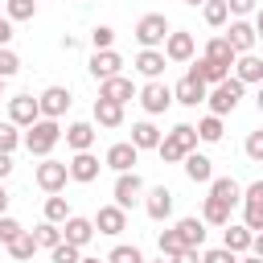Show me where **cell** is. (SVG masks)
I'll list each match as a JSON object with an SVG mask.
<instances>
[{"mask_svg": "<svg viewBox=\"0 0 263 263\" xmlns=\"http://www.w3.org/2000/svg\"><path fill=\"white\" fill-rule=\"evenodd\" d=\"M197 144H201V140H197V127H193V123H177L173 132H164V136H160L156 152H160V160H164V164H181Z\"/></svg>", "mask_w": 263, "mask_h": 263, "instance_id": "obj_1", "label": "cell"}, {"mask_svg": "<svg viewBox=\"0 0 263 263\" xmlns=\"http://www.w3.org/2000/svg\"><path fill=\"white\" fill-rule=\"evenodd\" d=\"M58 140H62V123L41 115L37 123H29V127H25V140H21V144H25L33 156H49V152L58 148Z\"/></svg>", "mask_w": 263, "mask_h": 263, "instance_id": "obj_2", "label": "cell"}, {"mask_svg": "<svg viewBox=\"0 0 263 263\" xmlns=\"http://www.w3.org/2000/svg\"><path fill=\"white\" fill-rule=\"evenodd\" d=\"M242 90H247V86H242L234 74H230V78H222L218 86H210V95H205V107H210V115H222V119H226V115H230V111L242 103Z\"/></svg>", "mask_w": 263, "mask_h": 263, "instance_id": "obj_3", "label": "cell"}, {"mask_svg": "<svg viewBox=\"0 0 263 263\" xmlns=\"http://www.w3.org/2000/svg\"><path fill=\"white\" fill-rule=\"evenodd\" d=\"M168 16L164 12H144L140 21H136V41H140V49H160L164 45V37H168Z\"/></svg>", "mask_w": 263, "mask_h": 263, "instance_id": "obj_4", "label": "cell"}, {"mask_svg": "<svg viewBox=\"0 0 263 263\" xmlns=\"http://www.w3.org/2000/svg\"><path fill=\"white\" fill-rule=\"evenodd\" d=\"M136 99H140L144 115H164V111L173 107V86H168L164 78H148V82L136 90Z\"/></svg>", "mask_w": 263, "mask_h": 263, "instance_id": "obj_5", "label": "cell"}, {"mask_svg": "<svg viewBox=\"0 0 263 263\" xmlns=\"http://www.w3.org/2000/svg\"><path fill=\"white\" fill-rule=\"evenodd\" d=\"M144 177L136 173V168H127V173H115V185H111V197H115V205H123V210H132V205H140L144 201Z\"/></svg>", "mask_w": 263, "mask_h": 263, "instance_id": "obj_6", "label": "cell"}, {"mask_svg": "<svg viewBox=\"0 0 263 263\" xmlns=\"http://www.w3.org/2000/svg\"><path fill=\"white\" fill-rule=\"evenodd\" d=\"M33 181H37V189H45V193H62V189H66V181H70V168H66V160L41 156V164H37Z\"/></svg>", "mask_w": 263, "mask_h": 263, "instance_id": "obj_7", "label": "cell"}, {"mask_svg": "<svg viewBox=\"0 0 263 263\" xmlns=\"http://www.w3.org/2000/svg\"><path fill=\"white\" fill-rule=\"evenodd\" d=\"M164 58L168 62H177V66H185V62H193V53H197V41H193V33L189 29H168V37H164Z\"/></svg>", "mask_w": 263, "mask_h": 263, "instance_id": "obj_8", "label": "cell"}, {"mask_svg": "<svg viewBox=\"0 0 263 263\" xmlns=\"http://www.w3.org/2000/svg\"><path fill=\"white\" fill-rule=\"evenodd\" d=\"M144 214L152 218V222H168L173 218V189L168 185H152V189H144Z\"/></svg>", "mask_w": 263, "mask_h": 263, "instance_id": "obj_9", "label": "cell"}, {"mask_svg": "<svg viewBox=\"0 0 263 263\" xmlns=\"http://www.w3.org/2000/svg\"><path fill=\"white\" fill-rule=\"evenodd\" d=\"M226 41H230V49L234 53H251L255 45H259V37H255V25L247 21V16H234V21H226V33H222Z\"/></svg>", "mask_w": 263, "mask_h": 263, "instance_id": "obj_10", "label": "cell"}, {"mask_svg": "<svg viewBox=\"0 0 263 263\" xmlns=\"http://www.w3.org/2000/svg\"><path fill=\"white\" fill-rule=\"evenodd\" d=\"M70 86H45L41 95H37V107H41V115L45 119H62L66 111H70Z\"/></svg>", "mask_w": 263, "mask_h": 263, "instance_id": "obj_11", "label": "cell"}, {"mask_svg": "<svg viewBox=\"0 0 263 263\" xmlns=\"http://www.w3.org/2000/svg\"><path fill=\"white\" fill-rule=\"evenodd\" d=\"M86 70H90V78H95V82L115 78V74H123V58H119L115 49H95V53H90V62H86Z\"/></svg>", "mask_w": 263, "mask_h": 263, "instance_id": "obj_12", "label": "cell"}, {"mask_svg": "<svg viewBox=\"0 0 263 263\" xmlns=\"http://www.w3.org/2000/svg\"><path fill=\"white\" fill-rule=\"evenodd\" d=\"M62 140H66L70 152H90L95 140H99V127H95L90 119H78V123H70V127L62 132Z\"/></svg>", "mask_w": 263, "mask_h": 263, "instance_id": "obj_13", "label": "cell"}, {"mask_svg": "<svg viewBox=\"0 0 263 263\" xmlns=\"http://www.w3.org/2000/svg\"><path fill=\"white\" fill-rule=\"evenodd\" d=\"M95 230L99 234H107V238H115V234H123L127 230V210L123 205H99V214H95Z\"/></svg>", "mask_w": 263, "mask_h": 263, "instance_id": "obj_14", "label": "cell"}, {"mask_svg": "<svg viewBox=\"0 0 263 263\" xmlns=\"http://www.w3.org/2000/svg\"><path fill=\"white\" fill-rule=\"evenodd\" d=\"M205 95H210V86H205L201 78H193V74H185V78L173 86V103H181V107H201Z\"/></svg>", "mask_w": 263, "mask_h": 263, "instance_id": "obj_15", "label": "cell"}, {"mask_svg": "<svg viewBox=\"0 0 263 263\" xmlns=\"http://www.w3.org/2000/svg\"><path fill=\"white\" fill-rule=\"evenodd\" d=\"M37 119H41V107H37L33 95H12V99H8V123L29 127V123H37Z\"/></svg>", "mask_w": 263, "mask_h": 263, "instance_id": "obj_16", "label": "cell"}, {"mask_svg": "<svg viewBox=\"0 0 263 263\" xmlns=\"http://www.w3.org/2000/svg\"><path fill=\"white\" fill-rule=\"evenodd\" d=\"M136 160H140V148H136L132 140H119V144H111V148H107V156H103V164H107V168H115V173H127V168H136Z\"/></svg>", "mask_w": 263, "mask_h": 263, "instance_id": "obj_17", "label": "cell"}, {"mask_svg": "<svg viewBox=\"0 0 263 263\" xmlns=\"http://www.w3.org/2000/svg\"><path fill=\"white\" fill-rule=\"evenodd\" d=\"M66 168H70V181H78V185H90L95 177H99V156L95 152H74L70 160H66Z\"/></svg>", "mask_w": 263, "mask_h": 263, "instance_id": "obj_18", "label": "cell"}, {"mask_svg": "<svg viewBox=\"0 0 263 263\" xmlns=\"http://www.w3.org/2000/svg\"><path fill=\"white\" fill-rule=\"evenodd\" d=\"M95 234H99V230H95V218H78V214H70V218L62 222V238H66V242H74L78 251H82Z\"/></svg>", "mask_w": 263, "mask_h": 263, "instance_id": "obj_19", "label": "cell"}, {"mask_svg": "<svg viewBox=\"0 0 263 263\" xmlns=\"http://www.w3.org/2000/svg\"><path fill=\"white\" fill-rule=\"evenodd\" d=\"M230 70H234V78H238L242 86H259V82H263V58H259L255 49H251V53H238Z\"/></svg>", "mask_w": 263, "mask_h": 263, "instance_id": "obj_20", "label": "cell"}, {"mask_svg": "<svg viewBox=\"0 0 263 263\" xmlns=\"http://www.w3.org/2000/svg\"><path fill=\"white\" fill-rule=\"evenodd\" d=\"M181 164H185V177H189L193 185H210V181H214V160H210L205 152H197V148H193Z\"/></svg>", "mask_w": 263, "mask_h": 263, "instance_id": "obj_21", "label": "cell"}, {"mask_svg": "<svg viewBox=\"0 0 263 263\" xmlns=\"http://www.w3.org/2000/svg\"><path fill=\"white\" fill-rule=\"evenodd\" d=\"M132 66H136V74H144V78H164L168 58H164V49H140Z\"/></svg>", "mask_w": 263, "mask_h": 263, "instance_id": "obj_22", "label": "cell"}, {"mask_svg": "<svg viewBox=\"0 0 263 263\" xmlns=\"http://www.w3.org/2000/svg\"><path fill=\"white\" fill-rule=\"evenodd\" d=\"M99 99L127 103V99H136V82H132V78H123V74H115V78H103V82H99Z\"/></svg>", "mask_w": 263, "mask_h": 263, "instance_id": "obj_23", "label": "cell"}, {"mask_svg": "<svg viewBox=\"0 0 263 263\" xmlns=\"http://www.w3.org/2000/svg\"><path fill=\"white\" fill-rule=\"evenodd\" d=\"M251 238H255V230H247L242 222H226V230H222V247L234 251V255H247L251 251Z\"/></svg>", "mask_w": 263, "mask_h": 263, "instance_id": "obj_24", "label": "cell"}, {"mask_svg": "<svg viewBox=\"0 0 263 263\" xmlns=\"http://www.w3.org/2000/svg\"><path fill=\"white\" fill-rule=\"evenodd\" d=\"M189 74H193V78H201L205 86H218L222 78H230V70H226V66H218V62H210V58H193V62H189Z\"/></svg>", "mask_w": 263, "mask_h": 263, "instance_id": "obj_25", "label": "cell"}, {"mask_svg": "<svg viewBox=\"0 0 263 263\" xmlns=\"http://www.w3.org/2000/svg\"><path fill=\"white\" fill-rule=\"evenodd\" d=\"M95 127H123V103L95 99Z\"/></svg>", "mask_w": 263, "mask_h": 263, "instance_id": "obj_26", "label": "cell"}, {"mask_svg": "<svg viewBox=\"0 0 263 263\" xmlns=\"http://www.w3.org/2000/svg\"><path fill=\"white\" fill-rule=\"evenodd\" d=\"M210 197H218V201H226V205L234 210V205L242 201V185H238L234 177H214V181H210Z\"/></svg>", "mask_w": 263, "mask_h": 263, "instance_id": "obj_27", "label": "cell"}, {"mask_svg": "<svg viewBox=\"0 0 263 263\" xmlns=\"http://www.w3.org/2000/svg\"><path fill=\"white\" fill-rule=\"evenodd\" d=\"M201 58H210V62H218V66H226V70H230L238 53H234V49H230V41L218 33V37H210V41H205V53H201Z\"/></svg>", "mask_w": 263, "mask_h": 263, "instance_id": "obj_28", "label": "cell"}, {"mask_svg": "<svg viewBox=\"0 0 263 263\" xmlns=\"http://www.w3.org/2000/svg\"><path fill=\"white\" fill-rule=\"evenodd\" d=\"M132 144H136L140 152L156 148V144H160V127H156L152 119H140V123H132Z\"/></svg>", "mask_w": 263, "mask_h": 263, "instance_id": "obj_29", "label": "cell"}, {"mask_svg": "<svg viewBox=\"0 0 263 263\" xmlns=\"http://www.w3.org/2000/svg\"><path fill=\"white\" fill-rule=\"evenodd\" d=\"M201 222H205V226H226V222H230V205L205 193V201H201Z\"/></svg>", "mask_w": 263, "mask_h": 263, "instance_id": "obj_30", "label": "cell"}, {"mask_svg": "<svg viewBox=\"0 0 263 263\" xmlns=\"http://www.w3.org/2000/svg\"><path fill=\"white\" fill-rule=\"evenodd\" d=\"M177 234L185 247H205V222L201 218H181L177 222Z\"/></svg>", "mask_w": 263, "mask_h": 263, "instance_id": "obj_31", "label": "cell"}, {"mask_svg": "<svg viewBox=\"0 0 263 263\" xmlns=\"http://www.w3.org/2000/svg\"><path fill=\"white\" fill-rule=\"evenodd\" d=\"M4 247H8V255H12V259H21V263L37 255V238H33V230H21V234H16L12 242H4Z\"/></svg>", "mask_w": 263, "mask_h": 263, "instance_id": "obj_32", "label": "cell"}, {"mask_svg": "<svg viewBox=\"0 0 263 263\" xmlns=\"http://www.w3.org/2000/svg\"><path fill=\"white\" fill-rule=\"evenodd\" d=\"M222 132H226L222 115H205V119H197V140H201V144H218Z\"/></svg>", "mask_w": 263, "mask_h": 263, "instance_id": "obj_33", "label": "cell"}, {"mask_svg": "<svg viewBox=\"0 0 263 263\" xmlns=\"http://www.w3.org/2000/svg\"><path fill=\"white\" fill-rule=\"evenodd\" d=\"M201 16H205V25H210V29H226L230 8H226V0H205V4H201Z\"/></svg>", "mask_w": 263, "mask_h": 263, "instance_id": "obj_34", "label": "cell"}, {"mask_svg": "<svg viewBox=\"0 0 263 263\" xmlns=\"http://www.w3.org/2000/svg\"><path fill=\"white\" fill-rule=\"evenodd\" d=\"M33 238H37V251H53V247L62 242V226H58V222H41V226L33 230Z\"/></svg>", "mask_w": 263, "mask_h": 263, "instance_id": "obj_35", "label": "cell"}, {"mask_svg": "<svg viewBox=\"0 0 263 263\" xmlns=\"http://www.w3.org/2000/svg\"><path fill=\"white\" fill-rule=\"evenodd\" d=\"M4 16L16 25V21H33L37 16V0H4Z\"/></svg>", "mask_w": 263, "mask_h": 263, "instance_id": "obj_36", "label": "cell"}, {"mask_svg": "<svg viewBox=\"0 0 263 263\" xmlns=\"http://www.w3.org/2000/svg\"><path fill=\"white\" fill-rule=\"evenodd\" d=\"M66 218H70V201H66L62 193H49V197H45V222H58V226H62Z\"/></svg>", "mask_w": 263, "mask_h": 263, "instance_id": "obj_37", "label": "cell"}, {"mask_svg": "<svg viewBox=\"0 0 263 263\" xmlns=\"http://www.w3.org/2000/svg\"><path fill=\"white\" fill-rule=\"evenodd\" d=\"M156 247H160V255H164V259H173V255H177L185 242H181L177 226H168V230H160V234H156Z\"/></svg>", "mask_w": 263, "mask_h": 263, "instance_id": "obj_38", "label": "cell"}, {"mask_svg": "<svg viewBox=\"0 0 263 263\" xmlns=\"http://www.w3.org/2000/svg\"><path fill=\"white\" fill-rule=\"evenodd\" d=\"M107 263H144V251L132 242H119V247H111V255H107Z\"/></svg>", "mask_w": 263, "mask_h": 263, "instance_id": "obj_39", "label": "cell"}, {"mask_svg": "<svg viewBox=\"0 0 263 263\" xmlns=\"http://www.w3.org/2000/svg\"><path fill=\"white\" fill-rule=\"evenodd\" d=\"M21 140H25V136H21V127L4 119V123H0V152H16V148H21Z\"/></svg>", "mask_w": 263, "mask_h": 263, "instance_id": "obj_40", "label": "cell"}, {"mask_svg": "<svg viewBox=\"0 0 263 263\" xmlns=\"http://www.w3.org/2000/svg\"><path fill=\"white\" fill-rule=\"evenodd\" d=\"M78 259H82V251H78L74 242H66V238L49 251V263H78Z\"/></svg>", "mask_w": 263, "mask_h": 263, "instance_id": "obj_41", "label": "cell"}, {"mask_svg": "<svg viewBox=\"0 0 263 263\" xmlns=\"http://www.w3.org/2000/svg\"><path fill=\"white\" fill-rule=\"evenodd\" d=\"M242 152H247V160H255V164H263V127H255V132H247V144H242Z\"/></svg>", "mask_w": 263, "mask_h": 263, "instance_id": "obj_42", "label": "cell"}, {"mask_svg": "<svg viewBox=\"0 0 263 263\" xmlns=\"http://www.w3.org/2000/svg\"><path fill=\"white\" fill-rule=\"evenodd\" d=\"M90 45L95 49H115V29L111 25H95L90 29Z\"/></svg>", "mask_w": 263, "mask_h": 263, "instance_id": "obj_43", "label": "cell"}, {"mask_svg": "<svg viewBox=\"0 0 263 263\" xmlns=\"http://www.w3.org/2000/svg\"><path fill=\"white\" fill-rule=\"evenodd\" d=\"M12 74H21V58L12 53V45H4L0 49V78H12Z\"/></svg>", "mask_w": 263, "mask_h": 263, "instance_id": "obj_44", "label": "cell"}, {"mask_svg": "<svg viewBox=\"0 0 263 263\" xmlns=\"http://www.w3.org/2000/svg\"><path fill=\"white\" fill-rule=\"evenodd\" d=\"M201 263H238V255L226 247H210V251H201Z\"/></svg>", "mask_w": 263, "mask_h": 263, "instance_id": "obj_45", "label": "cell"}, {"mask_svg": "<svg viewBox=\"0 0 263 263\" xmlns=\"http://www.w3.org/2000/svg\"><path fill=\"white\" fill-rule=\"evenodd\" d=\"M21 230H25V226H21L16 218H8V214H0V242H12V238H16Z\"/></svg>", "mask_w": 263, "mask_h": 263, "instance_id": "obj_46", "label": "cell"}, {"mask_svg": "<svg viewBox=\"0 0 263 263\" xmlns=\"http://www.w3.org/2000/svg\"><path fill=\"white\" fill-rule=\"evenodd\" d=\"M242 226L247 230H263V205H242Z\"/></svg>", "mask_w": 263, "mask_h": 263, "instance_id": "obj_47", "label": "cell"}, {"mask_svg": "<svg viewBox=\"0 0 263 263\" xmlns=\"http://www.w3.org/2000/svg\"><path fill=\"white\" fill-rule=\"evenodd\" d=\"M242 205H263V181H251L242 189Z\"/></svg>", "mask_w": 263, "mask_h": 263, "instance_id": "obj_48", "label": "cell"}, {"mask_svg": "<svg viewBox=\"0 0 263 263\" xmlns=\"http://www.w3.org/2000/svg\"><path fill=\"white\" fill-rule=\"evenodd\" d=\"M226 8H230V16H251L259 8V0H226Z\"/></svg>", "mask_w": 263, "mask_h": 263, "instance_id": "obj_49", "label": "cell"}, {"mask_svg": "<svg viewBox=\"0 0 263 263\" xmlns=\"http://www.w3.org/2000/svg\"><path fill=\"white\" fill-rule=\"evenodd\" d=\"M168 263H201V247H181Z\"/></svg>", "mask_w": 263, "mask_h": 263, "instance_id": "obj_50", "label": "cell"}, {"mask_svg": "<svg viewBox=\"0 0 263 263\" xmlns=\"http://www.w3.org/2000/svg\"><path fill=\"white\" fill-rule=\"evenodd\" d=\"M12 37H16V33H12V21H8V16H0V49H4V45H12Z\"/></svg>", "mask_w": 263, "mask_h": 263, "instance_id": "obj_51", "label": "cell"}, {"mask_svg": "<svg viewBox=\"0 0 263 263\" xmlns=\"http://www.w3.org/2000/svg\"><path fill=\"white\" fill-rule=\"evenodd\" d=\"M12 173V152H0V181Z\"/></svg>", "mask_w": 263, "mask_h": 263, "instance_id": "obj_52", "label": "cell"}, {"mask_svg": "<svg viewBox=\"0 0 263 263\" xmlns=\"http://www.w3.org/2000/svg\"><path fill=\"white\" fill-rule=\"evenodd\" d=\"M251 255L263 259V230H255V238H251Z\"/></svg>", "mask_w": 263, "mask_h": 263, "instance_id": "obj_53", "label": "cell"}, {"mask_svg": "<svg viewBox=\"0 0 263 263\" xmlns=\"http://www.w3.org/2000/svg\"><path fill=\"white\" fill-rule=\"evenodd\" d=\"M251 25H255V37L263 41V8H255V21H251Z\"/></svg>", "mask_w": 263, "mask_h": 263, "instance_id": "obj_54", "label": "cell"}, {"mask_svg": "<svg viewBox=\"0 0 263 263\" xmlns=\"http://www.w3.org/2000/svg\"><path fill=\"white\" fill-rule=\"evenodd\" d=\"M8 201H12V197H8V189H4V181H0V214H8Z\"/></svg>", "mask_w": 263, "mask_h": 263, "instance_id": "obj_55", "label": "cell"}, {"mask_svg": "<svg viewBox=\"0 0 263 263\" xmlns=\"http://www.w3.org/2000/svg\"><path fill=\"white\" fill-rule=\"evenodd\" d=\"M255 107H259V115H263V82H259V90H255Z\"/></svg>", "mask_w": 263, "mask_h": 263, "instance_id": "obj_56", "label": "cell"}, {"mask_svg": "<svg viewBox=\"0 0 263 263\" xmlns=\"http://www.w3.org/2000/svg\"><path fill=\"white\" fill-rule=\"evenodd\" d=\"M238 263H263L259 255H238Z\"/></svg>", "mask_w": 263, "mask_h": 263, "instance_id": "obj_57", "label": "cell"}, {"mask_svg": "<svg viewBox=\"0 0 263 263\" xmlns=\"http://www.w3.org/2000/svg\"><path fill=\"white\" fill-rule=\"evenodd\" d=\"M78 263H107V259H90V255H82V259H78Z\"/></svg>", "mask_w": 263, "mask_h": 263, "instance_id": "obj_58", "label": "cell"}, {"mask_svg": "<svg viewBox=\"0 0 263 263\" xmlns=\"http://www.w3.org/2000/svg\"><path fill=\"white\" fill-rule=\"evenodd\" d=\"M144 263H168V259H164V255H160V259H144Z\"/></svg>", "mask_w": 263, "mask_h": 263, "instance_id": "obj_59", "label": "cell"}, {"mask_svg": "<svg viewBox=\"0 0 263 263\" xmlns=\"http://www.w3.org/2000/svg\"><path fill=\"white\" fill-rule=\"evenodd\" d=\"M185 4H189V8H197V4H205V0H185Z\"/></svg>", "mask_w": 263, "mask_h": 263, "instance_id": "obj_60", "label": "cell"}, {"mask_svg": "<svg viewBox=\"0 0 263 263\" xmlns=\"http://www.w3.org/2000/svg\"><path fill=\"white\" fill-rule=\"evenodd\" d=\"M4 86H8V78H0V95H4Z\"/></svg>", "mask_w": 263, "mask_h": 263, "instance_id": "obj_61", "label": "cell"}, {"mask_svg": "<svg viewBox=\"0 0 263 263\" xmlns=\"http://www.w3.org/2000/svg\"><path fill=\"white\" fill-rule=\"evenodd\" d=\"M0 4H4V0H0Z\"/></svg>", "mask_w": 263, "mask_h": 263, "instance_id": "obj_62", "label": "cell"}]
</instances>
